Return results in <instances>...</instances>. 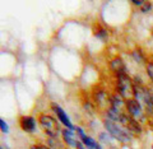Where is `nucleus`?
Instances as JSON below:
<instances>
[{
	"instance_id": "f257e3e1",
	"label": "nucleus",
	"mask_w": 153,
	"mask_h": 149,
	"mask_svg": "<svg viewBox=\"0 0 153 149\" xmlns=\"http://www.w3.org/2000/svg\"><path fill=\"white\" fill-rule=\"evenodd\" d=\"M103 126L106 129V131L115 139V140L120 142L123 144L131 143L134 135L128 130V129L124 128L121 124L114 122L111 120H107V119H103Z\"/></svg>"
},
{
	"instance_id": "f03ea898",
	"label": "nucleus",
	"mask_w": 153,
	"mask_h": 149,
	"mask_svg": "<svg viewBox=\"0 0 153 149\" xmlns=\"http://www.w3.org/2000/svg\"><path fill=\"white\" fill-rule=\"evenodd\" d=\"M37 122L49 138H57L63 131L60 128V121L50 113H40L37 117Z\"/></svg>"
},
{
	"instance_id": "7ed1b4c3",
	"label": "nucleus",
	"mask_w": 153,
	"mask_h": 149,
	"mask_svg": "<svg viewBox=\"0 0 153 149\" xmlns=\"http://www.w3.org/2000/svg\"><path fill=\"white\" fill-rule=\"evenodd\" d=\"M115 92L120 94L124 99H129V98H133L134 97V83H133V78H130L128 73L116 75Z\"/></svg>"
},
{
	"instance_id": "20e7f679",
	"label": "nucleus",
	"mask_w": 153,
	"mask_h": 149,
	"mask_svg": "<svg viewBox=\"0 0 153 149\" xmlns=\"http://www.w3.org/2000/svg\"><path fill=\"white\" fill-rule=\"evenodd\" d=\"M125 110L133 119H135L137 121H139L140 124H144L149 120L144 111V108L142 107V105L134 97L125 101Z\"/></svg>"
},
{
	"instance_id": "39448f33",
	"label": "nucleus",
	"mask_w": 153,
	"mask_h": 149,
	"mask_svg": "<svg viewBox=\"0 0 153 149\" xmlns=\"http://www.w3.org/2000/svg\"><path fill=\"white\" fill-rule=\"evenodd\" d=\"M120 124L125 129H128L133 135H142L143 133V126L139 121H137L135 119H133L128 112H124L120 117Z\"/></svg>"
},
{
	"instance_id": "423d86ee",
	"label": "nucleus",
	"mask_w": 153,
	"mask_h": 149,
	"mask_svg": "<svg viewBox=\"0 0 153 149\" xmlns=\"http://www.w3.org/2000/svg\"><path fill=\"white\" fill-rule=\"evenodd\" d=\"M75 133H76V135L79 136L80 142L84 144V147L87 149H103V147L101 144L96 140V139H93L92 136L87 135L85 131L80 126H75Z\"/></svg>"
},
{
	"instance_id": "0eeeda50",
	"label": "nucleus",
	"mask_w": 153,
	"mask_h": 149,
	"mask_svg": "<svg viewBox=\"0 0 153 149\" xmlns=\"http://www.w3.org/2000/svg\"><path fill=\"white\" fill-rule=\"evenodd\" d=\"M51 110H52V111H54V113L56 115V119L59 120V121L65 126V129H69V130L75 131V126H74L73 124H71L69 116L66 115V112L60 107L59 105L55 103V102H52V103H51Z\"/></svg>"
},
{
	"instance_id": "6e6552de",
	"label": "nucleus",
	"mask_w": 153,
	"mask_h": 149,
	"mask_svg": "<svg viewBox=\"0 0 153 149\" xmlns=\"http://www.w3.org/2000/svg\"><path fill=\"white\" fill-rule=\"evenodd\" d=\"M92 98H93V102L97 107L105 108V110L108 108V106H110V93H107L103 88H98L97 90H94Z\"/></svg>"
},
{
	"instance_id": "1a4fd4ad",
	"label": "nucleus",
	"mask_w": 153,
	"mask_h": 149,
	"mask_svg": "<svg viewBox=\"0 0 153 149\" xmlns=\"http://www.w3.org/2000/svg\"><path fill=\"white\" fill-rule=\"evenodd\" d=\"M19 126H21V129L25 133H28V134L36 133V129H37L36 119L33 116H28V115L21 116L19 117Z\"/></svg>"
},
{
	"instance_id": "9d476101",
	"label": "nucleus",
	"mask_w": 153,
	"mask_h": 149,
	"mask_svg": "<svg viewBox=\"0 0 153 149\" xmlns=\"http://www.w3.org/2000/svg\"><path fill=\"white\" fill-rule=\"evenodd\" d=\"M108 68L115 74V76L120 75V74H124V73H128L126 65H125V62H124L121 56L112 57V59L110 60V62H108Z\"/></svg>"
},
{
	"instance_id": "9b49d317",
	"label": "nucleus",
	"mask_w": 153,
	"mask_h": 149,
	"mask_svg": "<svg viewBox=\"0 0 153 149\" xmlns=\"http://www.w3.org/2000/svg\"><path fill=\"white\" fill-rule=\"evenodd\" d=\"M61 136H63V140L68 147L70 148H75L78 147V144L80 143L79 136L76 135V133L73 130H69V129H63L61 131Z\"/></svg>"
},
{
	"instance_id": "f8f14e48",
	"label": "nucleus",
	"mask_w": 153,
	"mask_h": 149,
	"mask_svg": "<svg viewBox=\"0 0 153 149\" xmlns=\"http://www.w3.org/2000/svg\"><path fill=\"white\" fill-rule=\"evenodd\" d=\"M93 33H94V36H96V37L100 38V40H102V41H107V40H108V31H107L105 27L100 26V24L94 26V28H93Z\"/></svg>"
},
{
	"instance_id": "ddd939ff",
	"label": "nucleus",
	"mask_w": 153,
	"mask_h": 149,
	"mask_svg": "<svg viewBox=\"0 0 153 149\" xmlns=\"http://www.w3.org/2000/svg\"><path fill=\"white\" fill-rule=\"evenodd\" d=\"M47 145H49L51 149H64L63 143L59 142L57 138H49L47 139Z\"/></svg>"
},
{
	"instance_id": "4468645a",
	"label": "nucleus",
	"mask_w": 153,
	"mask_h": 149,
	"mask_svg": "<svg viewBox=\"0 0 153 149\" xmlns=\"http://www.w3.org/2000/svg\"><path fill=\"white\" fill-rule=\"evenodd\" d=\"M131 57L134 59V61L138 62V64H142L143 61H144V54L140 51V49H135V50H133L131 51Z\"/></svg>"
},
{
	"instance_id": "2eb2a0df",
	"label": "nucleus",
	"mask_w": 153,
	"mask_h": 149,
	"mask_svg": "<svg viewBox=\"0 0 153 149\" xmlns=\"http://www.w3.org/2000/svg\"><path fill=\"white\" fill-rule=\"evenodd\" d=\"M146 71H147L148 78L151 79L152 84H153V61H147L146 62Z\"/></svg>"
},
{
	"instance_id": "dca6fc26",
	"label": "nucleus",
	"mask_w": 153,
	"mask_h": 149,
	"mask_svg": "<svg viewBox=\"0 0 153 149\" xmlns=\"http://www.w3.org/2000/svg\"><path fill=\"white\" fill-rule=\"evenodd\" d=\"M152 8H153V4H152L151 1H146L144 5L140 8V12H142L143 14H146V13H148V12H151Z\"/></svg>"
},
{
	"instance_id": "f3484780",
	"label": "nucleus",
	"mask_w": 153,
	"mask_h": 149,
	"mask_svg": "<svg viewBox=\"0 0 153 149\" xmlns=\"http://www.w3.org/2000/svg\"><path fill=\"white\" fill-rule=\"evenodd\" d=\"M0 129H1V131L4 133V134H8L9 133V125H8V122L5 121V120H0Z\"/></svg>"
},
{
	"instance_id": "a211bd4d",
	"label": "nucleus",
	"mask_w": 153,
	"mask_h": 149,
	"mask_svg": "<svg viewBox=\"0 0 153 149\" xmlns=\"http://www.w3.org/2000/svg\"><path fill=\"white\" fill-rule=\"evenodd\" d=\"M144 0H131V4L133 5H135V7H139V8H142L143 5H144Z\"/></svg>"
},
{
	"instance_id": "6ab92c4d",
	"label": "nucleus",
	"mask_w": 153,
	"mask_h": 149,
	"mask_svg": "<svg viewBox=\"0 0 153 149\" xmlns=\"http://www.w3.org/2000/svg\"><path fill=\"white\" fill-rule=\"evenodd\" d=\"M76 149H87V148H85V147H84V144L80 142V143L78 144V147H76Z\"/></svg>"
},
{
	"instance_id": "aec40b11",
	"label": "nucleus",
	"mask_w": 153,
	"mask_h": 149,
	"mask_svg": "<svg viewBox=\"0 0 153 149\" xmlns=\"http://www.w3.org/2000/svg\"><path fill=\"white\" fill-rule=\"evenodd\" d=\"M148 89H149V92H151V96H152V99H153V84L148 85Z\"/></svg>"
},
{
	"instance_id": "412c9836",
	"label": "nucleus",
	"mask_w": 153,
	"mask_h": 149,
	"mask_svg": "<svg viewBox=\"0 0 153 149\" xmlns=\"http://www.w3.org/2000/svg\"><path fill=\"white\" fill-rule=\"evenodd\" d=\"M152 149H153V144H152Z\"/></svg>"
},
{
	"instance_id": "4be33fe9",
	"label": "nucleus",
	"mask_w": 153,
	"mask_h": 149,
	"mask_svg": "<svg viewBox=\"0 0 153 149\" xmlns=\"http://www.w3.org/2000/svg\"><path fill=\"white\" fill-rule=\"evenodd\" d=\"M152 37H153V32H152Z\"/></svg>"
}]
</instances>
